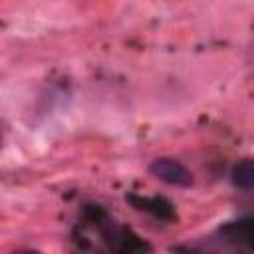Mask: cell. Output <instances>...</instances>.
Here are the masks:
<instances>
[{
  "instance_id": "cell-1",
  "label": "cell",
  "mask_w": 254,
  "mask_h": 254,
  "mask_svg": "<svg viewBox=\"0 0 254 254\" xmlns=\"http://www.w3.org/2000/svg\"><path fill=\"white\" fill-rule=\"evenodd\" d=\"M149 173L173 187H190L192 185V173L177 159L171 157H159L149 165Z\"/></svg>"
},
{
  "instance_id": "cell-2",
  "label": "cell",
  "mask_w": 254,
  "mask_h": 254,
  "mask_svg": "<svg viewBox=\"0 0 254 254\" xmlns=\"http://www.w3.org/2000/svg\"><path fill=\"white\" fill-rule=\"evenodd\" d=\"M230 179L238 189H254V157L238 161L232 167Z\"/></svg>"
}]
</instances>
